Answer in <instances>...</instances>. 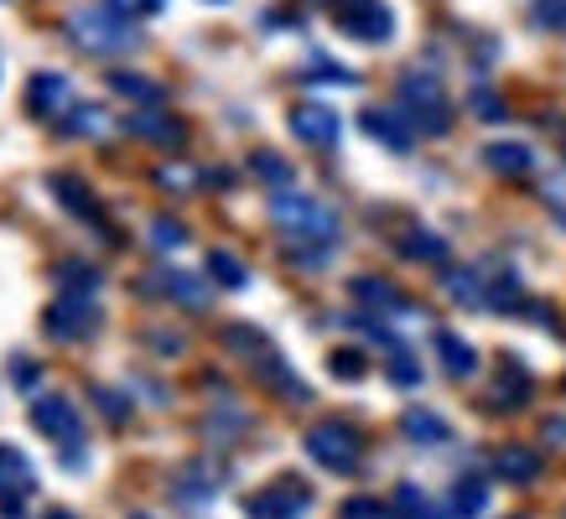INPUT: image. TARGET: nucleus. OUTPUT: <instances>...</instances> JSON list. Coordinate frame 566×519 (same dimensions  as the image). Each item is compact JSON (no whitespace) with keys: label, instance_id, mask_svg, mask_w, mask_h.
I'll return each mask as SVG.
<instances>
[{"label":"nucleus","instance_id":"nucleus-1","mask_svg":"<svg viewBox=\"0 0 566 519\" xmlns=\"http://www.w3.org/2000/svg\"><path fill=\"white\" fill-rule=\"evenodd\" d=\"M271 224L286 234L292 244H317V250H333L338 244V213L307 192H275L271 198Z\"/></svg>","mask_w":566,"mask_h":519},{"label":"nucleus","instance_id":"nucleus-2","mask_svg":"<svg viewBox=\"0 0 566 519\" xmlns=\"http://www.w3.org/2000/svg\"><path fill=\"white\" fill-rule=\"evenodd\" d=\"M63 32L73 36V47L94 52V57H115V52H130L140 42V32L130 27V17L109 11V6H73Z\"/></svg>","mask_w":566,"mask_h":519},{"label":"nucleus","instance_id":"nucleus-3","mask_svg":"<svg viewBox=\"0 0 566 519\" xmlns=\"http://www.w3.org/2000/svg\"><path fill=\"white\" fill-rule=\"evenodd\" d=\"M395 99H400V115H406L416 130H427V136H447V130H452V104H447V88L437 73H427V68L400 73Z\"/></svg>","mask_w":566,"mask_h":519},{"label":"nucleus","instance_id":"nucleus-4","mask_svg":"<svg viewBox=\"0 0 566 519\" xmlns=\"http://www.w3.org/2000/svg\"><path fill=\"white\" fill-rule=\"evenodd\" d=\"M302 447H307V457L317 467H327V473H354L364 457V442L359 432L348 426V421H317V426H307V436H302Z\"/></svg>","mask_w":566,"mask_h":519},{"label":"nucleus","instance_id":"nucleus-5","mask_svg":"<svg viewBox=\"0 0 566 519\" xmlns=\"http://www.w3.org/2000/svg\"><path fill=\"white\" fill-rule=\"evenodd\" d=\"M327 17L354 42H390L395 36V11L385 0H327Z\"/></svg>","mask_w":566,"mask_h":519},{"label":"nucleus","instance_id":"nucleus-6","mask_svg":"<svg viewBox=\"0 0 566 519\" xmlns=\"http://www.w3.org/2000/svg\"><path fill=\"white\" fill-rule=\"evenodd\" d=\"M42 332H48L52 343H84V338L99 332V307L78 292H63L48 311H42Z\"/></svg>","mask_w":566,"mask_h":519},{"label":"nucleus","instance_id":"nucleus-7","mask_svg":"<svg viewBox=\"0 0 566 519\" xmlns=\"http://www.w3.org/2000/svg\"><path fill=\"white\" fill-rule=\"evenodd\" d=\"M312 509V488L302 478H275L271 488H260L255 499L244 504L250 519H302Z\"/></svg>","mask_w":566,"mask_h":519},{"label":"nucleus","instance_id":"nucleus-8","mask_svg":"<svg viewBox=\"0 0 566 519\" xmlns=\"http://www.w3.org/2000/svg\"><path fill=\"white\" fill-rule=\"evenodd\" d=\"M32 426L48 442H63V447H78V436H84V415L78 405L63 395H36L32 400Z\"/></svg>","mask_w":566,"mask_h":519},{"label":"nucleus","instance_id":"nucleus-9","mask_svg":"<svg viewBox=\"0 0 566 519\" xmlns=\"http://www.w3.org/2000/svg\"><path fill=\"white\" fill-rule=\"evenodd\" d=\"M73 109V84L63 73H32V84H27V115L36 120H63Z\"/></svg>","mask_w":566,"mask_h":519},{"label":"nucleus","instance_id":"nucleus-10","mask_svg":"<svg viewBox=\"0 0 566 519\" xmlns=\"http://www.w3.org/2000/svg\"><path fill=\"white\" fill-rule=\"evenodd\" d=\"M292 136L307 140V146H333L344 136V120L327 109V104H296L292 109Z\"/></svg>","mask_w":566,"mask_h":519},{"label":"nucleus","instance_id":"nucleus-11","mask_svg":"<svg viewBox=\"0 0 566 519\" xmlns=\"http://www.w3.org/2000/svg\"><path fill=\"white\" fill-rule=\"evenodd\" d=\"M364 136L390 146V151H411L416 146V130L406 115H390V109H364Z\"/></svg>","mask_w":566,"mask_h":519},{"label":"nucleus","instance_id":"nucleus-12","mask_svg":"<svg viewBox=\"0 0 566 519\" xmlns=\"http://www.w3.org/2000/svg\"><path fill=\"white\" fill-rule=\"evenodd\" d=\"M125 130H130V136H140V140H151V146H167V151L188 140V125L172 120V115H156V109H146V115H130V120H125Z\"/></svg>","mask_w":566,"mask_h":519},{"label":"nucleus","instance_id":"nucleus-13","mask_svg":"<svg viewBox=\"0 0 566 519\" xmlns=\"http://www.w3.org/2000/svg\"><path fill=\"white\" fill-rule=\"evenodd\" d=\"M36 488V467L32 457L21 447H11V442H0V494H17V499H27Z\"/></svg>","mask_w":566,"mask_h":519},{"label":"nucleus","instance_id":"nucleus-14","mask_svg":"<svg viewBox=\"0 0 566 519\" xmlns=\"http://www.w3.org/2000/svg\"><path fill=\"white\" fill-rule=\"evenodd\" d=\"M48 188L57 192V203L69 208V213H78V219H88V224H104V213H99V203H94V192H88L73 172H52Z\"/></svg>","mask_w":566,"mask_h":519},{"label":"nucleus","instance_id":"nucleus-15","mask_svg":"<svg viewBox=\"0 0 566 519\" xmlns=\"http://www.w3.org/2000/svg\"><path fill=\"white\" fill-rule=\"evenodd\" d=\"M525 400H531V374L510 359L504 369H499V384L489 390V411H520Z\"/></svg>","mask_w":566,"mask_h":519},{"label":"nucleus","instance_id":"nucleus-16","mask_svg":"<svg viewBox=\"0 0 566 519\" xmlns=\"http://www.w3.org/2000/svg\"><path fill=\"white\" fill-rule=\"evenodd\" d=\"M400 432L411 436V442H421V447H442V442H452V426H447L437 411H427V405H411V411L400 415Z\"/></svg>","mask_w":566,"mask_h":519},{"label":"nucleus","instance_id":"nucleus-17","mask_svg":"<svg viewBox=\"0 0 566 519\" xmlns=\"http://www.w3.org/2000/svg\"><path fill=\"white\" fill-rule=\"evenodd\" d=\"M483 161H489V172H499V177H531L535 172L531 146H520V140H494V146L483 151Z\"/></svg>","mask_w":566,"mask_h":519},{"label":"nucleus","instance_id":"nucleus-18","mask_svg":"<svg viewBox=\"0 0 566 519\" xmlns=\"http://www.w3.org/2000/svg\"><path fill=\"white\" fill-rule=\"evenodd\" d=\"M431 343H437V359H442V369L452 374V380H468V374L479 369V353H473V343H463L458 332H437Z\"/></svg>","mask_w":566,"mask_h":519},{"label":"nucleus","instance_id":"nucleus-19","mask_svg":"<svg viewBox=\"0 0 566 519\" xmlns=\"http://www.w3.org/2000/svg\"><path fill=\"white\" fill-rule=\"evenodd\" d=\"M151 292L156 296H172V301H182V307H203V301H208V286H198L188 271H156Z\"/></svg>","mask_w":566,"mask_h":519},{"label":"nucleus","instance_id":"nucleus-20","mask_svg":"<svg viewBox=\"0 0 566 519\" xmlns=\"http://www.w3.org/2000/svg\"><path fill=\"white\" fill-rule=\"evenodd\" d=\"M494 473L510 478V484H535L541 478V457L531 447H499L494 452Z\"/></svg>","mask_w":566,"mask_h":519},{"label":"nucleus","instance_id":"nucleus-21","mask_svg":"<svg viewBox=\"0 0 566 519\" xmlns=\"http://www.w3.org/2000/svg\"><path fill=\"white\" fill-rule=\"evenodd\" d=\"M52 276H57V286H63V292H78V296L99 292V271H94V265H84V260H57V271H52Z\"/></svg>","mask_w":566,"mask_h":519},{"label":"nucleus","instance_id":"nucleus-22","mask_svg":"<svg viewBox=\"0 0 566 519\" xmlns=\"http://www.w3.org/2000/svg\"><path fill=\"white\" fill-rule=\"evenodd\" d=\"M442 292L452 296V301H463V307H483V301H489V286L479 280V271H447Z\"/></svg>","mask_w":566,"mask_h":519},{"label":"nucleus","instance_id":"nucleus-23","mask_svg":"<svg viewBox=\"0 0 566 519\" xmlns=\"http://www.w3.org/2000/svg\"><path fill=\"white\" fill-rule=\"evenodd\" d=\"M400 255L421 260V265H442V260H447V240H437L431 229H411V234L400 240Z\"/></svg>","mask_w":566,"mask_h":519},{"label":"nucleus","instance_id":"nucleus-24","mask_svg":"<svg viewBox=\"0 0 566 519\" xmlns=\"http://www.w3.org/2000/svg\"><path fill=\"white\" fill-rule=\"evenodd\" d=\"M208 276L219 280L223 292H244V286H250V271H244L229 250H208Z\"/></svg>","mask_w":566,"mask_h":519},{"label":"nucleus","instance_id":"nucleus-25","mask_svg":"<svg viewBox=\"0 0 566 519\" xmlns=\"http://www.w3.org/2000/svg\"><path fill=\"white\" fill-rule=\"evenodd\" d=\"M213 494H219V488H213V478H208L203 463H188L182 473H177V499L182 504H208Z\"/></svg>","mask_w":566,"mask_h":519},{"label":"nucleus","instance_id":"nucleus-26","mask_svg":"<svg viewBox=\"0 0 566 519\" xmlns=\"http://www.w3.org/2000/svg\"><path fill=\"white\" fill-rule=\"evenodd\" d=\"M109 88L120 94V99H136V104H161L167 94H161V84H151V78H140V73H109Z\"/></svg>","mask_w":566,"mask_h":519},{"label":"nucleus","instance_id":"nucleus-27","mask_svg":"<svg viewBox=\"0 0 566 519\" xmlns=\"http://www.w3.org/2000/svg\"><path fill=\"white\" fill-rule=\"evenodd\" d=\"M354 296H359L364 307H375V311H400V307H406V301H400V292H395V286H385V280H375V276L354 280Z\"/></svg>","mask_w":566,"mask_h":519},{"label":"nucleus","instance_id":"nucleus-28","mask_svg":"<svg viewBox=\"0 0 566 519\" xmlns=\"http://www.w3.org/2000/svg\"><path fill=\"white\" fill-rule=\"evenodd\" d=\"M483 504H489V488L479 478H463V484L452 488V519H479Z\"/></svg>","mask_w":566,"mask_h":519},{"label":"nucleus","instance_id":"nucleus-29","mask_svg":"<svg viewBox=\"0 0 566 519\" xmlns=\"http://www.w3.org/2000/svg\"><path fill=\"white\" fill-rule=\"evenodd\" d=\"M223 348H234V353H244V359L255 363L271 343H265V332H255V328H244V322H234V328H223Z\"/></svg>","mask_w":566,"mask_h":519},{"label":"nucleus","instance_id":"nucleus-30","mask_svg":"<svg viewBox=\"0 0 566 519\" xmlns=\"http://www.w3.org/2000/svg\"><path fill=\"white\" fill-rule=\"evenodd\" d=\"M431 509H427V494L416 484H400L395 488V509H390V519H427Z\"/></svg>","mask_w":566,"mask_h":519},{"label":"nucleus","instance_id":"nucleus-31","mask_svg":"<svg viewBox=\"0 0 566 519\" xmlns=\"http://www.w3.org/2000/svg\"><path fill=\"white\" fill-rule=\"evenodd\" d=\"M73 120H63L69 136H109V120H104V109H69Z\"/></svg>","mask_w":566,"mask_h":519},{"label":"nucleus","instance_id":"nucleus-32","mask_svg":"<svg viewBox=\"0 0 566 519\" xmlns=\"http://www.w3.org/2000/svg\"><path fill=\"white\" fill-rule=\"evenodd\" d=\"M151 244L156 250H182V244H188V229L161 213V219H151Z\"/></svg>","mask_w":566,"mask_h":519},{"label":"nucleus","instance_id":"nucleus-33","mask_svg":"<svg viewBox=\"0 0 566 519\" xmlns=\"http://www.w3.org/2000/svg\"><path fill=\"white\" fill-rule=\"evenodd\" d=\"M250 167H255V177L275 182V188H286V182H292V167H286L275 151H255V161H250Z\"/></svg>","mask_w":566,"mask_h":519},{"label":"nucleus","instance_id":"nucleus-34","mask_svg":"<svg viewBox=\"0 0 566 519\" xmlns=\"http://www.w3.org/2000/svg\"><path fill=\"white\" fill-rule=\"evenodd\" d=\"M327 369H333V380H364V353H354V348H338L333 359H327Z\"/></svg>","mask_w":566,"mask_h":519},{"label":"nucleus","instance_id":"nucleus-35","mask_svg":"<svg viewBox=\"0 0 566 519\" xmlns=\"http://www.w3.org/2000/svg\"><path fill=\"white\" fill-rule=\"evenodd\" d=\"M338 519H390V509L379 499H348L344 509H338Z\"/></svg>","mask_w":566,"mask_h":519},{"label":"nucleus","instance_id":"nucleus-36","mask_svg":"<svg viewBox=\"0 0 566 519\" xmlns=\"http://www.w3.org/2000/svg\"><path fill=\"white\" fill-rule=\"evenodd\" d=\"M531 17L541 21V27H566V0H535Z\"/></svg>","mask_w":566,"mask_h":519},{"label":"nucleus","instance_id":"nucleus-37","mask_svg":"<svg viewBox=\"0 0 566 519\" xmlns=\"http://www.w3.org/2000/svg\"><path fill=\"white\" fill-rule=\"evenodd\" d=\"M390 380L406 384V390H411V384H421V369H416L411 353H395V359H390Z\"/></svg>","mask_w":566,"mask_h":519},{"label":"nucleus","instance_id":"nucleus-38","mask_svg":"<svg viewBox=\"0 0 566 519\" xmlns=\"http://www.w3.org/2000/svg\"><path fill=\"white\" fill-rule=\"evenodd\" d=\"M104 6H109V11H120V17H151V11H161V6H167V0H104Z\"/></svg>","mask_w":566,"mask_h":519},{"label":"nucleus","instance_id":"nucleus-39","mask_svg":"<svg viewBox=\"0 0 566 519\" xmlns=\"http://www.w3.org/2000/svg\"><path fill=\"white\" fill-rule=\"evenodd\" d=\"M473 109H479V120H504V104H499L489 88H479V94H473Z\"/></svg>","mask_w":566,"mask_h":519},{"label":"nucleus","instance_id":"nucleus-40","mask_svg":"<svg viewBox=\"0 0 566 519\" xmlns=\"http://www.w3.org/2000/svg\"><path fill=\"white\" fill-rule=\"evenodd\" d=\"M94 400L104 405V415H109V421H125V415H130V411H125V395H115V390H94Z\"/></svg>","mask_w":566,"mask_h":519},{"label":"nucleus","instance_id":"nucleus-41","mask_svg":"<svg viewBox=\"0 0 566 519\" xmlns=\"http://www.w3.org/2000/svg\"><path fill=\"white\" fill-rule=\"evenodd\" d=\"M156 182H161V188H188L192 172H188V167H161V172H156Z\"/></svg>","mask_w":566,"mask_h":519},{"label":"nucleus","instance_id":"nucleus-42","mask_svg":"<svg viewBox=\"0 0 566 519\" xmlns=\"http://www.w3.org/2000/svg\"><path fill=\"white\" fill-rule=\"evenodd\" d=\"M36 380V369H32V359H17V384H32Z\"/></svg>","mask_w":566,"mask_h":519},{"label":"nucleus","instance_id":"nucleus-43","mask_svg":"<svg viewBox=\"0 0 566 519\" xmlns=\"http://www.w3.org/2000/svg\"><path fill=\"white\" fill-rule=\"evenodd\" d=\"M546 198H551V208H556V213H562V219H566V188H556V182H551V192H546Z\"/></svg>","mask_w":566,"mask_h":519},{"label":"nucleus","instance_id":"nucleus-44","mask_svg":"<svg viewBox=\"0 0 566 519\" xmlns=\"http://www.w3.org/2000/svg\"><path fill=\"white\" fill-rule=\"evenodd\" d=\"M42 519H78V515H73V509H48Z\"/></svg>","mask_w":566,"mask_h":519},{"label":"nucleus","instance_id":"nucleus-45","mask_svg":"<svg viewBox=\"0 0 566 519\" xmlns=\"http://www.w3.org/2000/svg\"><path fill=\"white\" fill-rule=\"evenodd\" d=\"M130 519H151V515H130Z\"/></svg>","mask_w":566,"mask_h":519}]
</instances>
